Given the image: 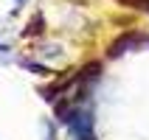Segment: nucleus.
Returning a JSON list of instances; mask_svg holds the SVG:
<instances>
[{"label": "nucleus", "mask_w": 149, "mask_h": 140, "mask_svg": "<svg viewBox=\"0 0 149 140\" xmlns=\"http://www.w3.org/2000/svg\"><path fill=\"white\" fill-rule=\"evenodd\" d=\"M14 3H17V6H23V3H25V0H14Z\"/></svg>", "instance_id": "f257e3e1"}]
</instances>
